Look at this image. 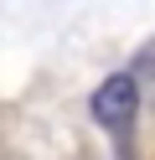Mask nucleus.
Masks as SVG:
<instances>
[{
	"label": "nucleus",
	"mask_w": 155,
	"mask_h": 160,
	"mask_svg": "<svg viewBox=\"0 0 155 160\" xmlns=\"http://www.w3.org/2000/svg\"><path fill=\"white\" fill-rule=\"evenodd\" d=\"M134 108H140V88H134L129 72H114L109 83H98V93H93V119H98L103 129H129Z\"/></svg>",
	"instance_id": "nucleus-1"
}]
</instances>
